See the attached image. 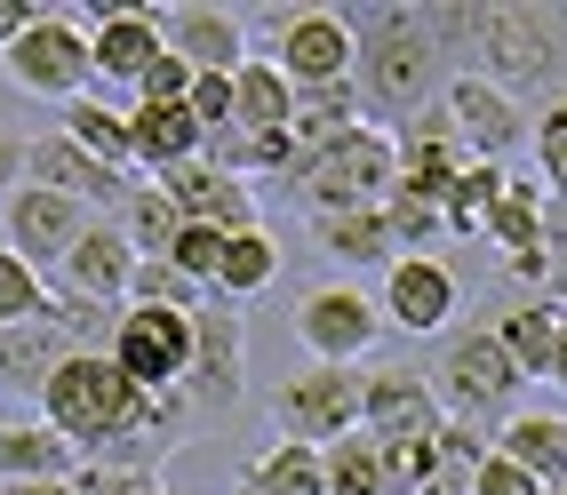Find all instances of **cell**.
I'll list each match as a JSON object with an SVG mask.
<instances>
[{
  "instance_id": "obj_1",
  "label": "cell",
  "mask_w": 567,
  "mask_h": 495,
  "mask_svg": "<svg viewBox=\"0 0 567 495\" xmlns=\"http://www.w3.org/2000/svg\"><path fill=\"white\" fill-rule=\"evenodd\" d=\"M360 64H352V96H360V121L400 136L415 112H432L456 81V56H447L432 9H360Z\"/></svg>"
},
{
  "instance_id": "obj_2",
  "label": "cell",
  "mask_w": 567,
  "mask_h": 495,
  "mask_svg": "<svg viewBox=\"0 0 567 495\" xmlns=\"http://www.w3.org/2000/svg\"><path fill=\"white\" fill-rule=\"evenodd\" d=\"M456 72H480L487 89H504L519 112L567 104V9H464V56Z\"/></svg>"
},
{
  "instance_id": "obj_3",
  "label": "cell",
  "mask_w": 567,
  "mask_h": 495,
  "mask_svg": "<svg viewBox=\"0 0 567 495\" xmlns=\"http://www.w3.org/2000/svg\"><path fill=\"white\" fill-rule=\"evenodd\" d=\"M144 408H153V392L112 352H72L41 392V424H56L81 447V464H121L136 447V432H144Z\"/></svg>"
},
{
  "instance_id": "obj_4",
  "label": "cell",
  "mask_w": 567,
  "mask_h": 495,
  "mask_svg": "<svg viewBox=\"0 0 567 495\" xmlns=\"http://www.w3.org/2000/svg\"><path fill=\"white\" fill-rule=\"evenodd\" d=\"M400 184V144L384 128H352L336 136L328 152H312V161L288 168V193L305 200V216H352V208H384Z\"/></svg>"
},
{
  "instance_id": "obj_5",
  "label": "cell",
  "mask_w": 567,
  "mask_h": 495,
  "mask_svg": "<svg viewBox=\"0 0 567 495\" xmlns=\"http://www.w3.org/2000/svg\"><path fill=\"white\" fill-rule=\"evenodd\" d=\"M527 392V375L512 368V352L496 344V328H456L440 344V368H432V400L447 424H472L496 440V424L512 415V400Z\"/></svg>"
},
{
  "instance_id": "obj_6",
  "label": "cell",
  "mask_w": 567,
  "mask_h": 495,
  "mask_svg": "<svg viewBox=\"0 0 567 495\" xmlns=\"http://www.w3.org/2000/svg\"><path fill=\"white\" fill-rule=\"evenodd\" d=\"M184 408H193V424L216 432L224 415H233L248 400V320H240V303H200L193 312V375H184Z\"/></svg>"
},
{
  "instance_id": "obj_7",
  "label": "cell",
  "mask_w": 567,
  "mask_h": 495,
  "mask_svg": "<svg viewBox=\"0 0 567 495\" xmlns=\"http://www.w3.org/2000/svg\"><path fill=\"white\" fill-rule=\"evenodd\" d=\"M272 64L288 72L296 96L312 89H352V64H360V32L344 9H296V17H272Z\"/></svg>"
},
{
  "instance_id": "obj_8",
  "label": "cell",
  "mask_w": 567,
  "mask_h": 495,
  "mask_svg": "<svg viewBox=\"0 0 567 495\" xmlns=\"http://www.w3.org/2000/svg\"><path fill=\"white\" fill-rule=\"evenodd\" d=\"M0 72L24 89V96H49V104H72L96 89V56H89V24L81 17H32L24 41L0 56Z\"/></svg>"
},
{
  "instance_id": "obj_9",
  "label": "cell",
  "mask_w": 567,
  "mask_h": 495,
  "mask_svg": "<svg viewBox=\"0 0 567 495\" xmlns=\"http://www.w3.org/2000/svg\"><path fill=\"white\" fill-rule=\"evenodd\" d=\"M375 336H384V312L360 280H320L296 296V344H305L320 368H368Z\"/></svg>"
},
{
  "instance_id": "obj_10",
  "label": "cell",
  "mask_w": 567,
  "mask_h": 495,
  "mask_svg": "<svg viewBox=\"0 0 567 495\" xmlns=\"http://www.w3.org/2000/svg\"><path fill=\"white\" fill-rule=\"evenodd\" d=\"M360 432V368H296L272 392V440L296 447H336Z\"/></svg>"
},
{
  "instance_id": "obj_11",
  "label": "cell",
  "mask_w": 567,
  "mask_h": 495,
  "mask_svg": "<svg viewBox=\"0 0 567 495\" xmlns=\"http://www.w3.org/2000/svg\"><path fill=\"white\" fill-rule=\"evenodd\" d=\"M112 360H121L144 392H176L193 375V312H153V303H128L121 336H112Z\"/></svg>"
},
{
  "instance_id": "obj_12",
  "label": "cell",
  "mask_w": 567,
  "mask_h": 495,
  "mask_svg": "<svg viewBox=\"0 0 567 495\" xmlns=\"http://www.w3.org/2000/svg\"><path fill=\"white\" fill-rule=\"evenodd\" d=\"M24 184H41V193L81 200L89 216H121V208H128V193H136L144 176H128V168H104L96 152H81V144H72V136L56 128V136H41V144H32Z\"/></svg>"
},
{
  "instance_id": "obj_13",
  "label": "cell",
  "mask_w": 567,
  "mask_h": 495,
  "mask_svg": "<svg viewBox=\"0 0 567 495\" xmlns=\"http://www.w3.org/2000/svg\"><path fill=\"white\" fill-rule=\"evenodd\" d=\"M375 312H384V328H400V336H440L464 312V288L447 272V256H400L384 272V288H375Z\"/></svg>"
},
{
  "instance_id": "obj_14",
  "label": "cell",
  "mask_w": 567,
  "mask_h": 495,
  "mask_svg": "<svg viewBox=\"0 0 567 495\" xmlns=\"http://www.w3.org/2000/svg\"><path fill=\"white\" fill-rule=\"evenodd\" d=\"M89 208L64 200V193H41V184H24V193L0 208V240H9V256H24L32 272H56V264L72 256V240L89 233Z\"/></svg>"
},
{
  "instance_id": "obj_15",
  "label": "cell",
  "mask_w": 567,
  "mask_h": 495,
  "mask_svg": "<svg viewBox=\"0 0 567 495\" xmlns=\"http://www.w3.org/2000/svg\"><path fill=\"white\" fill-rule=\"evenodd\" d=\"M447 121H456V136H464V152H472V161H512V152L527 144V136H536V112H519L504 89H487L480 81V72H456V81H447Z\"/></svg>"
},
{
  "instance_id": "obj_16",
  "label": "cell",
  "mask_w": 567,
  "mask_h": 495,
  "mask_svg": "<svg viewBox=\"0 0 567 495\" xmlns=\"http://www.w3.org/2000/svg\"><path fill=\"white\" fill-rule=\"evenodd\" d=\"M89 56H96V89H144V72L168 56L161 41V9H96L89 24Z\"/></svg>"
},
{
  "instance_id": "obj_17",
  "label": "cell",
  "mask_w": 567,
  "mask_h": 495,
  "mask_svg": "<svg viewBox=\"0 0 567 495\" xmlns=\"http://www.w3.org/2000/svg\"><path fill=\"white\" fill-rule=\"evenodd\" d=\"M128 280H136V248L121 233V216H96L72 240V256L56 264V288L81 296V303H128Z\"/></svg>"
},
{
  "instance_id": "obj_18",
  "label": "cell",
  "mask_w": 567,
  "mask_h": 495,
  "mask_svg": "<svg viewBox=\"0 0 567 495\" xmlns=\"http://www.w3.org/2000/svg\"><path fill=\"white\" fill-rule=\"evenodd\" d=\"M161 41L193 72H240L256 56L248 49V17H233V9H161Z\"/></svg>"
},
{
  "instance_id": "obj_19",
  "label": "cell",
  "mask_w": 567,
  "mask_h": 495,
  "mask_svg": "<svg viewBox=\"0 0 567 495\" xmlns=\"http://www.w3.org/2000/svg\"><path fill=\"white\" fill-rule=\"evenodd\" d=\"M161 193L184 208V224H208V233H256V184H240V176H224V168H208V161H193V168H176V176H153Z\"/></svg>"
},
{
  "instance_id": "obj_20",
  "label": "cell",
  "mask_w": 567,
  "mask_h": 495,
  "mask_svg": "<svg viewBox=\"0 0 567 495\" xmlns=\"http://www.w3.org/2000/svg\"><path fill=\"white\" fill-rule=\"evenodd\" d=\"M81 352L72 344V328H64V312L49 303L41 320H24V328H0V392H24L32 408H41V392H49V375Z\"/></svg>"
},
{
  "instance_id": "obj_21",
  "label": "cell",
  "mask_w": 567,
  "mask_h": 495,
  "mask_svg": "<svg viewBox=\"0 0 567 495\" xmlns=\"http://www.w3.org/2000/svg\"><path fill=\"white\" fill-rule=\"evenodd\" d=\"M128 144H136V176H176L200 161L208 128L193 121V104H128Z\"/></svg>"
},
{
  "instance_id": "obj_22",
  "label": "cell",
  "mask_w": 567,
  "mask_h": 495,
  "mask_svg": "<svg viewBox=\"0 0 567 495\" xmlns=\"http://www.w3.org/2000/svg\"><path fill=\"white\" fill-rule=\"evenodd\" d=\"M496 344L512 352V368L527 375V384H551V368H559V352H567L559 303H551V296H519L512 312L496 320Z\"/></svg>"
},
{
  "instance_id": "obj_23",
  "label": "cell",
  "mask_w": 567,
  "mask_h": 495,
  "mask_svg": "<svg viewBox=\"0 0 567 495\" xmlns=\"http://www.w3.org/2000/svg\"><path fill=\"white\" fill-rule=\"evenodd\" d=\"M81 472V447L56 424L24 415V424H0V487H41V479H72Z\"/></svg>"
},
{
  "instance_id": "obj_24",
  "label": "cell",
  "mask_w": 567,
  "mask_h": 495,
  "mask_svg": "<svg viewBox=\"0 0 567 495\" xmlns=\"http://www.w3.org/2000/svg\"><path fill=\"white\" fill-rule=\"evenodd\" d=\"M487 447H496L504 464H519L527 479H544V487H551V479L567 472V415H551V408H512Z\"/></svg>"
},
{
  "instance_id": "obj_25",
  "label": "cell",
  "mask_w": 567,
  "mask_h": 495,
  "mask_svg": "<svg viewBox=\"0 0 567 495\" xmlns=\"http://www.w3.org/2000/svg\"><path fill=\"white\" fill-rule=\"evenodd\" d=\"M288 121H296L288 72H280L272 56H248V64L233 72V128H248V136H288Z\"/></svg>"
},
{
  "instance_id": "obj_26",
  "label": "cell",
  "mask_w": 567,
  "mask_h": 495,
  "mask_svg": "<svg viewBox=\"0 0 567 495\" xmlns=\"http://www.w3.org/2000/svg\"><path fill=\"white\" fill-rule=\"evenodd\" d=\"M312 240L336 256V264H400V248H392V224H384V208H352V216H312Z\"/></svg>"
},
{
  "instance_id": "obj_27",
  "label": "cell",
  "mask_w": 567,
  "mask_h": 495,
  "mask_svg": "<svg viewBox=\"0 0 567 495\" xmlns=\"http://www.w3.org/2000/svg\"><path fill=\"white\" fill-rule=\"evenodd\" d=\"M272 280H280V240L256 224V233H233V240H224V264H216V288H208V296H216V303H240V296H264Z\"/></svg>"
},
{
  "instance_id": "obj_28",
  "label": "cell",
  "mask_w": 567,
  "mask_h": 495,
  "mask_svg": "<svg viewBox=\"0 0 567 495\" xmlns=\"http://www.w3.org/2000/svg\"><path fill=\"white\" fill-rule=\"evenodd\" d=\"M240 487H248V495H328V479H320V447H296V440L256 447L248 472H240Z\"/></svg>"
},
{
  "instance_id": "obj_29",
  "label": "cell",
  "mask_w": 567,
  "mask_h": 495,
  "mask_svg": "<svg viewBox=\"0 0 567 495\" xmlns=\"http://www.w3.org/2000/svg\"><path fill=\"white\" fill-rule=\"evenodd\" d=\"M64 136H72V144H81V152H96V161H104V168H128V176H136V144H128V112H112V104H104L96 89L64 104Z\"/></svg>"
},
{
  "instance_id": "obj_30",
  "label": "cell",
  "mask_w": 567,
  "mask_h": 495,
  "mask_svg": "<svg viewBox=\"0 0 567 495\" xmlns=\"http://www.w3.org/2000/svg\"><path fill=\"white\" fill-rule=\"evenodd\" d=\"M480 240H496L504 256H527V248H544V184H536V176H512V184H504V200L487 208Z\"/></svg>"
},
{
  "instance_id": "obj_31",
  "label": "cell",
  "mask_w": 567,
  "mask_h": 495,
  "mask_svg": "<svg viewBox=\"0 0 567 495\" xmlns=\"http://www.w3.org/2000/svg\"><path fill=\"white\" fill-rule=\"evenodd\" d=\"M504 168L496 161H472L456 184H447V200H440V216H447V240H480V224H487V208L504 200Z\"/></svg>"
},
{
  "instance_id": "obj_32",
  "label": "cell",
  "mask_w": 567,
  "mask_h": 495,
  "mask_svg": "<svg viewBox=\"0 0 567 495\" xmlns=\"http://www.w3.org/2000/svg\"><path fill=\"white\" fill-rule=\"evenodd\" d=\"M320 479H328V495H392L384 455H375V440H368V432L320 447Z\"/></svg>"
},
{
  "instance_id": "obj_33",
  "label": "cell",
  "mask_w": 567,
  "mask_h": 495,
  "mask_svg": "<svg viewBox=\"0 0 567 495\" xmlns=\"http://www.w3.org/2000/svg\"><path fill=\"white\" fill-rule=\"evenodd\" d=\"M121 233H128V248H136V256H168V240L184 233V208L161 193V184H136L128 208H121Z\"/></svg>"
},
{
  "instance_id": "obj_34",
  "label": "cell",
  "mask_w": 567,
  "mask_h": 495,
  "mask_svg": "<svg viewBox=\"0 0 567 495\" xmlns=\"http://www.w3.org/2000/svg\"><path fill=\"white\" fill-rule=\"evenodd\" d=\"M384 224H392V248L400 256H440L447 248L440 200H415V193H400V184H392V200H384Z\"/></svg>"
},
{
  "instance_id": "obj_35",
  "label": "cell",
  "mask_w": 567,
  "mask_h": 495,
  "mask_svg": "<svg viewBox=\"0 0 567 495\" xmlns=\"http://www.w3.org/2000/svg\"><path fill=\"white\" fill-rule=\"evenodd\" d=\"M128 303H153V312H200V288L176 272L168 256H136V280H128Z\"/></svg>"
},
{
  "instance_id": "obj_36",
  "label": "cell",
  "mask_w": 567,
  "mask_h": 495,
  "mask_svg": "<svg viewBox=\"0 0 567 495\" xmlns=\"http://www.w3.org/2000/svg\"><path fill=\"white\" fill-rule=\"evenodd\" d=\"M49 272H32L24 256H9L0 248V328H24V320H41L49 312Z\"/></svg>"
},
{
  "instance_id": "obj_37",
  "label": "cell",
  "mask_w": 567,
  "mask_h": 495,
  "mask_svg": "<svg viewBox=\"0 0 567 495\" xmlns=\"http://www.w3.org/2000/svg\"><path fill=\"white\" fill-rule=\"evenodd\" d=\"M527 152H536V184H544V200H567V104L536 112V136H527Z\"/></svg>"
},
{
  "instance_id": "obj_38",
  "label": "cell",
  "mask_w": 567,
  "mask_h": 495,
  "mask_svg": "<svg viewBox=\"0 0 567 495\" xmlns=\"http://www.w3.org/2000/svg\"><path fill=\"white\" fill-rule=\"evenodd\" d=\"M224 240H233V233H208V224H184V233L168 240V264H176V272L193 280L200 296H208V288H216V264H224Z\"/></svg>"
},
{
  "instance_id": "obj_39",
  "label": "cell",
  "mask_w": 567,
  "mask_h": 495,
  "mask_svg": "<svg viewBox=\"0 0 567 495\" xmlns=\"http://www.w3.org/2000/svg\"><path fill=\"white\" fill-rule=\"evenodd\" d=\"M193 121L200 128H233V72H193Z\"/></svg>"
},
{
  "instance_id": "obj_40",
  "label": "cell",
  "mask_w": 567,
  "mask_h": 495,
  "mask_svg": "<svg viewBox=\"0 0 567 495\" xmlns=\"http://www.w3.org/2000/svg\"><path fill=\"white\" fill-rule=\"evenodd\" d=\"M472 495H544V479H527L519 464H504L496 447L480 455V472H472Z\"/></svg>"
},
{
  "instance_id": "obj_41",
  "label": "cell",
  "mask_w": 567,
  "mask_h": 495,
  "mask_svg": "<svg viewBox=\"0 0 567 495\" xmlns=\"http://www.w3.org/2000/svg\"><path fill=\"white\" fill-rule=\"evenodd\" d=\"M153 472H128V464H81L72 472V495H136Z\"/></svg>"
},
{
  "instance_id": "obj_42",
  "label": "cell",
  "mask_w": 567,
  "mask_h": 495,
  "mask_svg": "<svg viewBox=\"0 0 567 495\" xmlns=\"http://www.w3.org/2000/svg\"><path fill=\"white\" fill-rule=\"evenodd\" d=\"M184 96H193V64H176V56H161L136 89V104H184Z\"/></svg>"
},
{
  "instance_id": "obj_43",
  "label": "cell",
  "mask_w": 567,
  "mask_h": 495,
  "mask_svg": "<svg viewBox=\"0 0 567 495\" xmlns=\"http://www.w3.org/2000/svg\"><path fill=\"white\" fill-rule=\"evenodd\" d=\"M24 161H32V136L0 128V208H9V200L24 193Z\"/></svg>"
},
{
  "instance_id": "obj_44",
  "label": "cell",
  "mask_w": 567,
  "mask_h": 495,
  "mask_svg": "<svg viewBox=\"0 0 567 495\" xmlns=\"http://www.w3.org/2000/svg\"><path fill=\"white\" fill-rule=\"evenodd\" d=\"M24 24H32V0H0V56L24 41Z\"/></svg>"
},
{
  "instance_id": "obj_45",
  "label": "cell",
  "mask_w": 567,
  "mask_h": 495,
  "mask_svg": "<svg viewBox=\"0 0 567 495\" xmlns=\"http://www.w3.org/2000/svg\"><path fill=\"white\" fill-rule=\"evenodd\" d=\"M0 495H72V479H41V487H0Z\"/></svg>"
},
{
  "instance_id": "obj_46",
  "label": "cell",
  "mask_w": 567,
  "mask_h": 495,
  "mask_svg": "<svg viewBox=\"0 0 567 495\" xmlns=\"http://www.w3.org/2000/svg\"><path fill=\"white\" fill-rule=\"evenodd\" d=\"M136 495H184V487H168V479H144V487H136Z\"/></svg>"
},
{
  "instance_id": "obj_47",
  "label": "cell",
  "mask_w": 567,
  "mask_h": 495,
  "mask_svg": "<svg viewBox=\"0 0 567 495\" xmlns=\"http://www.w3.org/2000/svg\"><path fill=\"white\" fill-rule=\"evenodd\" d=\"M544 495H567V472H559V479H551V487H544Z\"/></svg>"
},
{
  "instance_id": "obj_48",
  "label": "cell",
  "mask_w": 567,
  "mask_h": 495,
  "mask_svg": "<svg viewBox=\"0 0 567 495\" xmlns=\"http://www.w3.org/2000/svg\"><path fill=\"white\" fill-rule=\"evenodd\" d=\"M233 495H248V487H233Z\"/></svg>"
},
{
  "instance_id": "obj_49",
  "label": "cell",
  "mask_w": 567,
  "mask_h": 495,
  "mask_svg": "<svg viewBox=\"0 0 567 495\" xmlns=\"http://www.w3.org/2000/svg\"><path fill=\"white\" fill-rule=\"evenodd\" d=\"M0 248H9V240H0Z\"/></svg>"
},
{
  "instance_id": "obj_50",
  "label": "cell",
  "mask_w": 567,
  "mask_h": 495,
  "mask_svg": "<svg viewBox=\"0 0 567 495\" xmlns=\"http://www.w3.org/2000/svg\"><path fill=\"white\" fill-rule=\"evenodd\" d=\"M559 320H567V312H559Z\"/></svg>"
}]
</instances>
